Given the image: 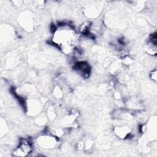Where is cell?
Segmentation results:
<instances>
[{
    "label": "cell",
    "instance_id": "cell-1",
    "mask_svg": "<svg viewBox=\"0 0 157 157\" xmlns=\"http://www.w3.org/2000/svg\"><path fill=\"white\" fill-rule=\"evenodd\" d=\"M52 41L63 53L71 55L75 50V44L77 41V34L69 25H59L54 29Z\"/></svg>",
    "mask_w": 157,
    "mask_h": 157
},
{
    "label": "cell",
    "instance_id": "cell-2",
    "mask_svg": "<svg viewBox=\"0 0 157 157\" xmlns=\"http://www.w3.org/2000/svg\"><path fill=\"white\" fill-rule=\"evenodd\" d=\"M57 137L52 134H44L37 139V144L44 150H52L57 144Z\"/></svg>",
    "mask_w": 157,
    "mask_h": 157
},
{
    "label": "cell",
    "instance_id": "cell-3",
    "mask_svg": "<svg viewBox=\"0 0 157 157\" xmlns=\"http://www.w3.org/2000/svg\"><path fill=\"white\" fill-rule=\"evenodd\" d=\"M33 150L31 143L26 139L21 140L19 145L13 152V155L17 156H25L30 153Z\"/></svg>",
    "mask_w": 157,
    "mask_h": 157
},
{
    "label": "cell",
    "instance_id": "cell-4",
    "mask_svg": "<svg viewBox=\"0 0 157 157\" xmlns=\"http://www.w3.org/2000/svg\"><path fill=\"white\" fill-rule=\"evenodd\" d=\"M28 112L31 115H36L40 113L41 109V104L40 101L36 98H31L26 102L25 107Z\"/></svg>",
    "mask_w": 157,
    "mask_h": 157
},
{
    "label": "cell",
    "instance_id": "cell-5",
    "mask_svg": "<svg viewBox=\"0 0 157 157\" xmlns=\"http://www.w3.org/2000/svg\"><path fill=\"white\" fill-rule=\"evenodd\" d=\"M75 69L80 73L83 77H88L90 73L91 68L89 64L84 61H79L75 64Z\"/></svg>",
    "mask_w": 157,
    "mask_h": 157
},
{
    "label": "cell",
    "instance_id": "cell-6",
    "mask_svg": "<svg viewBox=\"0 0 157 157\" xmlns=\"http://www.w3.org/2000/svg\"><path fill=\"white\" fill-rule=\"evenodd\" d=\"M114 133L120 139H125L131 134V128L127 124L120 125L115 127Z\"/></svg>",
    "mask_w": 157,
    "mask_h": 157
},
{
    "label": "cell",
    "instance_id": "cell-7",
    "mask_svg": "<svg viewBox=\"0 0 157 157\" xmlns=\"http://www.w3.org/2000/svg\"><path fill=\"white\" fill-rule=\"evenodd\" d=\"M20 23L21 24V25L24 28L30 29V27L32 25V19L29 15H26V14H25L21 17Z\"/></svg>",
    "mask_w": 157,
    "mask_h": 157
},
{
    "label": "cell",
    "instance_id": "cell-8",
    "mask_svg": "<svg viewBox=\"0 0 157 157\" xmlns=\"http://www.w3.org/2000/svg\"><path fill=\"white\" fill-rule=\"evenodd\" d=\"M75 117H76V116L74 114L66 115L61 119V123L64 125L71 124L74 121Z\"/></svg>",
    "mask_w": 157,
    "mask_h": 157
},
{
    "label": "cell",
    "instance_id": "cell-9",
    "mask_svg": "<svg viewBox=\"0 0 157 157\" xmlns=\"http://www.w3.org/2000/svg\"><path fill=\"white\" fill-rule=\"evenodd\" d=\"M46 121H47V116L44 115H40L36 119V123L40 124V125L45 124Z\"/></svg>",
    "mask_w": 157,
    "mask_h": 157
},
{
    "label": "cell",
    "instance_id": "cell-10",
    "mask_svg": "<svg viewBox=\"0 0 157 157\" xmlns=\"http://www.w3.org/2000/svg\"><path fill=\"white\" fill-rule=\"evenodd\" d=\"M53 94L56 98H59L62 96V92H61V90H60V88L58 87L55 88L53 91Z\"/></svg>",
    "mask_w": 157,
    "mask_h": 157
},
{
    "label": "cell",
    "instance_id": "cell-11",
    "mask_svg": "<svg viewBox=\"0 0 157 157\" xmlns=\"http://www.w3.org/2000/svg\"><path fill=\"white\" fill-rule=\"evenodd\" d=\"M150 77L153 80H155V81L156 80V69H155L154 71H152V72L150 74Z\"/></svg>",
    "mask_w": 157,
    "mask_h": 157
}]
</instances>
